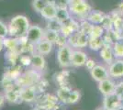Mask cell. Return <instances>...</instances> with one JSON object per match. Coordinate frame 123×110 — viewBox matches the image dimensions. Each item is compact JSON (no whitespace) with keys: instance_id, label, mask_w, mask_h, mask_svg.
<instances>
[{"instance_id":"b9f144b4","label":"cell","mask_w":123,"mask_h":110,"mask_svg":"<svg viewBox=\"0 0 123 110\" xmlns=\"http://www.w3.org/2000/svg\"><path fill=\"white\" fill-rule=\"evenodd\" d=\"M5 101H6L5 96L0 94V107H2V106L4 105V104H5Z\"/></svg>"},{"instance_id":"5bb4252c","label":"cell","mask_w":123,"mask_h":110,"mask_svg":"<svg viewBox=\"0 0 123 110\" xmlns=\"http://www.w3.org/2000/svg\"><path fill=\"white\" fill-rule=\"evenodd\" d=\"M53 45L54 44H52L51 42L43 39L35 45V52L41 54V55H48L52 51Z\"/></svg>"},{"instance_id":"cb8c5ba5","label":"cell","mask_w":123,"mask_h":110,"mask_svg":"<svg viewBox=\"0 0 123 110\" xmlns=\"http://www.w3.org/2000/svg\"><path fill=\"white\" fill-rule=\"evenodd\" d=\"M19 57H20V53L18 52H13V51H7L5 54L6 60L11 63L12 65H15L16 63L18 61H19Z\"/></svg>"},{"instance_id":"4fadbf2b","label":"cell","mask_w":123,"mask_h":110,"mask_svg":"<svg viewBox=\"0 0 123 110\" xmlns=\"http://www.w3.org/2000/svg\"><path fill=\"white\" fill-rule=\"evenodd\" d=\"M99 55L103 61L107 64H110L111 63L114 62V52H113V48L112 45H108V44H104L102 49L99 51Z\"/></svg>"},{"instance_id":"e575fe53","label":"cell","mask_w":123,"mask_h":110,"mask_svg":"<svg viewBox=\"0 0 123 110\" xmlns=\"http://www.w3.org/2000/svg\"><path fill=\"white\" fill-rule=\"evenodd\" d=\"M55 44H56L59 48L62 47V46H64V45H67V44H68V38H67L66 36H64L63 34H62L61 32H59Z\"/></svg>"},{"instance_id":"9c48e42d","label":"cell","mask_w":123,"mask_h":110,"mask_svg":"<svg viewBox=\"0 0 123 110\" xmlns=\"http://www.w3.org/2000/svg\"><path fill=\"white\" fill-rule=\"evenodd\" d=\"M91 76L92 78L96 81V82H101L105 79L109 78V73H108V70L105 66H103L101 64H97L94 68L90 71Z\"/></svg>"},{"instance_id":"d4e9b609","label":"cell","mask_w":123,"mask_h":110,"mask_svg":"<svg viewBox=\"0 0 123 110\" xmlns=\"http://www.w3.org/2000/svg\"><path fill=\"white\" fill-rule=\"evenodd\" d=\"M112 18L113 29L123 34V18L120 16L117 15V14H116V16H112Z\"/></svg>"},{"instance_id":"5b68a950","label":"cell","mask_w":123,"mask_h":110,"mask_svg":"<svg viewBox=\"0 0 123 110\" xmlns=\"http://www.w3.org/2000/svg\"><path fill=\"white\" fill-rule=\"evenodd\" d=\"M43 36H44V29L37 25H31L26 34L28 41L34 45H36L38 42L43 40Z\"/></svg>"},{"instance_id":"44dd1931","label":"cell","mask_w":123,"mask_h":110,"mask_svg":"<svg viewBox=\"0 0 123 110\" xmlns=\"http://www.w3.org/2000/svg\"><path fill=\"white\" fill-rule=\"evenodd\" d=\"M113 52L116 59H123V41H117L113 43Z\"/></svg>"},{"instance_id":"8fae6325","label":"cell","mask_w":123,"mask_h":110,"mask_svg":"<svg viewBox=\"0 0 123 110\" xmlns=\"http://www.w3.org/2000/svg\"><path fill=\"white\" fill-rule=\"evenodd\" d=\"M115 88H116V84L110 77L98 83V89L104 96L113 94L115 92Z\"/></svg>"},{"instance_id":"52a82bcc","label":"cell","mask_w":123,"mask_h":110,"mask_svg":"<svg viewBox=\"0 0 123 110\" xmlns=\"http://www.w3.org/2000/svg\"><path fill=\"white\" fill-rule=\"evenodd\" d=\"M121 105H122L121 99L115 93L104 96L103 107L106 110H116Z\"/></svg>"},{"instance_id":"e0dca14e","label":"cell","mask_w":123,"mask_h":110,"mask_svg":"<svg viewBox=\"0 0 123 110\" xmlns=\"http://www.w3.org/2000/svg\"><path fill=\"white\" fill-rule=\"evenodd\" d=\"M4 96H5L6 101L10 104H19L22 102L20 99V95H19V91L16 90L15 88L6 90Z\"/></svg>"},{"instance_id":"9a60e30c","label":"cell","mask_w":123,"mask_h":110,"mask_svg":"<svg viewBox=\"0 0 123 110\" xmlns=\"http://www.w3.org/2000/svg\"><path fill=\"white\" fill-rule=\"evenodd\" d=\"M57 7L53 3H48L44 8L41 11V15L46 20H51L53 18H56Z\"/></svg>"},{"instance_id":"74e56055","label":"cell","mask_w":123,"mask_h":110,"mask_svg":"<svg viewBox=\"0 0 123 110\" xmlns=\"http://www.w3.org/2000/svg\"><path fill=\"white\" fill-rule=\"evenodd\" d=\"M52 3L57 7V9L68 8V0H53Z\"/></svg>"},{"instance_id":"4dcf8cb0","label":"cell","mask_w":123,"mask_h":110,"mask_svg":"<svg viewBox=\"0 0 123 110\" xmlns=\"http://www.w3.org/2000/svg\"><path fill=\"white\" fill-rule=\"evenodd\" d=\"M58 34L59 32L56 31H52V30H50V29H47L44 30V36H43V39L46 40L48 41L51 42L52 44H55L57 40V37H58Z\"/></svg>"},{"instance_id":"f546056e","label":"cell","mask_w":123,"mask_h":110,"mask_svg":"<svg viewBox=\"0 0 123 110\" xmlns=\"http://www.w3.org/2000/svg\"><path fill=\"white\" fill-rule=\"evenodd\" d=\"M1 85L4 88V90H9L14 88L15 85V81L12 80L11 78H9L8 76H6V74H4V77L1 80Z\"/></svg>"},{"instance_id":"ba28073f","label":"cell","mask_w":123,"mask_h":110,"mask_svg":"<svg viewBox=\"0 0 123 110\" xmlns=\"http://www.w3.org/2000/svg\"><path fill=\"white\" fill-rule=\"evenodd\" d=\"M109 76L114 79H118L123 77V59L114 60L108 66Z\"/></svg>"},{"instance_id":"1f68e13d","label":"cell","mask_w":123,"mask_h":110,"mask_svg":"<svg viewBox=\"0 0 123 110\" xmlns=\"http://www.w3.org/2000/svg\"><path fill=\"white\" fill-rule=\"evenodd\" d=\"M80 98H81V93H80L78 90L71 91L70 95H69L68 100H67V104H69V105L76 104L77 102L80 100Z\"/></svg>"},{"instance_id":"8d00e7d4","label":"cell","mask_w":123,"mask_h":110,"mask_svg":"<svg viewBox=\"0 0 123 110\" xmlns=\"http://www.w3.org/2000/svg\"><path fill=\"white\" fill-rule=\"evenodd\" d=\"M8 36V26L5 22L0 20V38L4 39Z\"/></svg>"},{"instance_id":"f1b7e54d","label":"cell","mask_w":123,"mask_h":110,"mask_svg":"<svg viewBox=\"0 0 123 110\" xmlns=\"http://www.w3.org/2000/svg\"><path fill=\"white\" fill-rule=\"evenodd\" d=\"M69 17H71V14H70V12L68 10V8H65V9H57L56 18L60 22L63 23Z\"/></svg>"},{"instance_id":"ac0fdd59","label":"cell","mask_w":123,"mask_h":110,"mask_svg":"<svg viewBox=\"0 0 123 110\" xmlns=\"http://www.w3.org/2000/svg\"><path fill=\"white\" fill-rule=\"evenodd\" d=\"M4 46L7 49V51H13V52H19L20 43H19L18 39H17V38H13L10 36L4 38Z\"/></svg>"},{"instance_id":"7a4b0ae2","label":"cell","mask_w":123,"mask_h":110,"mask_svg":"<svg viewBox=\"0 0 123 110\" xmlns=\"http://www.w3.org/2000/svg\"><path fill=\"white\" fill-rule=\"evenodd\" d=\"M68 10L74 18L81 21L86 19L92 7L86 0H68Z\"/></svg>"},{"instance_id":"4316f807","label":"cell","mask_w":123,"mask_h":110,"mask_svg":"<svg viewBox=\"0 0 123 110\" xmlns=\"http://www.w3.org/2000/svg\"><path fill=\"white\" fill-rule=\"evenodd\" d=\"M88 42H89V36L79 30L77 38V48L86 47L88 46Z\"/></svg>"},{"instance_id":"7402d4cb","label":"cell","mask_w":123,"mask_h":110,"mask_svg":"<svg viewBox=\"0 0 123 110\" xmlns=\"http://www.w3.org/2000/svg\"><path fill=\"white\" fill-rule=\"evenodd\" d=\"M88 46L89 48L95 51V52H99L102 47L104 46V41H103L102 38H97V39H89L88 42Z\"/></svg>"},{"instance_id":"83f0119b","label":"cell","mask_w":123,"mask_h":110,"mask_svg":"<svg viewBox=\"0 0 123 110\" xmlns=\"http://www.w3.org/2000/svg\"><path fill=\"white\" fill-rule=\"evenodd\" d=\"M93 24L90 23L87 19H84V20L80 21V26H79V30L85 34H86L89 36L90 34V31L92 29Z\"/></svg>"},{"instance_id":"2e32d148","label":"cell","mask_w":123,"mask_h":110,"mask_svg":"<svg viewBox=\"0 0 123 110\" xmlns=\"http://www.w3.org/2000/svg\"><path fill=\"white\" fill-rule=\"evenodd\" d=\"M106 17V14L99 10H91L87 16V20L93 25H101L104 18Z\"/></svg>"},{"instance_id":"277c9868","label":"cell","mask_w":123,"mask_h":110,"mask_svg":"<svg viewBox=\"0 0 123 110\" xmlns=\"http://www.w3.org/2000/svg\"><path fill=\"white\" fill-rule=\"evenodd\" d=\"M73 48L68 44L60 47L57 51V62L62 68H67L71 66Z\"/></svg>"},{"instance_id":"ffe728a7","label":"cell","mask_w":123,"mask_h":110,"mask_svg":"<svg viewBox=\"0 0 123 110\" xmlns=\"http://www.w3.org/2000/svg\"><path fill=\"white\" fill-rule=\"evenodd\" d=\"M6 76H8L12 80L16 81L21 75V68L18 65H12L10 68L7 69V71L5 73Z\"/></svg>"},{"instance_id":"3957f363","label":"cell","mask_w":123,"mask_h":110,"mask_svg":"<svg viewBox=\"0 0 123 110\" xmlns=\"http://www.w3.org/2000/svg\"><path fill=\"white\" fill-rule=\"evenodd\" d=\"M41 78V75L38 73L37 70H31L29 72H26L25 73L21 74L18 78L15 81L16 85L20 87L25 86H34V84L39 82Z\"/></svg>"},{"instance_id":"7bdbcfd3","label":"cell","mask_w":123,"mask_h":110,"mask_svg":"<svg viewBox=\"0 0 123 110\" xmlns=\"http://www.w3.org/2000/svg\"><path fill=\"white\" fill-rule=\"evenodd\" d=\"M5 48L4 46V39H2V38H0V52H2V50Z\"/></svg>"},{"instance_id":"603a6c76","label":"cell","mask_w":123,"mask_h":110,"mask_svg":"<svg viewBox=\"0 0 123 110\" xmlns=\"http://www.w3.org/2000/svg\"><path fill=\"white\" fill-rule=\"evenodd\" d=\"M104 34H105V29L101 25H93L92 29L89 34V39L102 38Z\"/></svg>"},{"instance_id":"7dc6e473","label":"cell","mask_w":123,"mask_h":110,"mask_svg":"<svg viewBox=\"0 0 123 110\" xmlns=\"http://www.w3.org/2000/svg\"><path fill=\"white\" fill-rule=\"evenodd\" d=\"M121 102H122V105H123V100H122V101H121Z\"/></svg>"},{"instance_id":"484cf974","label":"cell","mask_w":123,"mask_h":110,"mask_svg":"<svg viewBox=\"0 0 123 110\" xmlns=\"http://www.w3.org/2000/svg\"><path fill=\"white\" fill-rule=\"evenodd\" d=\"M62 22L58 20L57 18H53V19H51V20H48L47 22V29H50V30H52V31H56V32H60L62 29Z\"/></svg>"},{"instance_id":"d6986e66","label":"cell","mask_w":123,"mask_h":110,"mask_svg":"<svg viewBox=\"0 0 123 110\" xmlns=\"http://www.w3.org/2000/svg\"><path fill=\"white\" fill-rule=\"evenodd\" d=\"M71 91L72 90L66 87V86L60 87L59 89L57 90V98H58V100L61 101L62 103H63V104H67V100H68V97L70 95Z\"/></svg>"},{"instance_id":"f6af8a7d","label":"cell","mask_w":123,"mask_h":110,"mask_svg":"<svg viewBox=\"0 0 123 110\" xmlns=\"http://www.w3.org/2000/svg\"><path fill=\"white\" fill-rule=\"evenodd\" d=\"M116 110H123V105H119V106H118V108H117Z\"/></svg>"},{"instance_id":"d590c367","label":"cell","mask_w":123,"mask_h":110,"mask_svg":"<svg viewBox=\"0 0 123 110\" xmlns=\"http://www.w3.org/2000/svg\"><path fill=\"white\" fill-rule=\"evenodd\" d=\"M79 31V30H78ZM78 31L73 33L71 36L68 37V45L72 48H77V38H78Z\"/></svg>"},{"instance_id":"d6a6232c","label":"cell","mask_w":123,"mask_h":110,"mask_svg":"<svg viewBox=\"0 0 123 110\" xmlns=\"http://www.w3.org/2000/svg\"><path fill=\"white\" fill-rule=\"evenodd\" d=\"M101 26L104 28L106 31H109L113 29V18L111 15H106L103 22L101 23Z\"/></svg>"},{"instance_id":"ab89813d","label":"cell","mask_w":123,"mask_h":110,"mask_svg":"<svg viewBox=\"0 0 123 110\" xmlns=\"http://www.w3.org/2000/svg\"><path fill=\"white\" fill-rule=\"evenodd\" d=\"M115 94H117L118 96H119V98L123 100V81L119 82L118 84H116V88H115Z\"/></svg>"},{"instance_id":"60d3db41","label":"cell","mask_w":123,"mask_h":110,"mask_svg":"<svg viewBox=\"0 0 123 110\" xmlns=\"http://www.w3.org/2000/svg\"><path fill=\"white\" fill-rule=\"evenodd\" d=\"M96 65H97L96 62H95L94 60H91V59H87L86 63V64H85V66H86L87 70H89V71H91Z\"/></svg>"},{"instance_id":"8992f818","label":"cell","mask_w":123,"mask_h":110,"mask_svg":"<svg viewBox=\"0 0 123 110\" xmlns=\"http://www.w3.org/2000/svg\"><path fill=\"white\" fill-rule=\"evenodd\" d=\"M19 95L22 102L32 103L37 98V91L35 86H25L19 88Z\"/></svg>"},{"instance_id":"bcb514c9","label":"cell","mask_w":123,"mask_h":110,"mask_svg":"<svg viewBox=\"0 0 123 110\" xmlns=\"http://www.w3.org/2000/svg\"><path fill=\"white\" fill-rule=\"evenodd\" d=\"M121 40H122V41H123V34H122V39H121Z\"/></svg>"},{"instance_id":"7c38bea8","label":"cell","mask_w":123,"mask_h":110,"mask_svg":"<svg viewBox=\"0 0 123 110\" xmlns=\"http://www.w3.org/2000/svg\"><path fill=\"white\" fill-rule=\"evenodd\" d=\"M31 66L34 70L37 71H42L46 67V61L43 57V55H41L40 53L35 52L32 53L31 55Z\"/></svg>"},{"instance_id":"f35d334b","label":"cell","mask_w":123,"mask_h":110,"mask_svg":"<svg viewBox=\"0 0 123 110\" xmlns=\"http://www.w3.org/2000/svg\"><path fill=\"white\" fill-rule=\"evenodd\" d=\"M19 63L23 66H29L31 64V55H27V54H20L19 57Z\"/></svg>"},{"instance_id":"ee69618b","label":"cell","mask_w":123,"mask_h":110,"mask_svg":"<svg viewBox=\"0 0 123 110\" xmlns=\"http://www.w3.org/2000/svg\"><path fill=\"white\" fill-rule=\"evenodd\" d=\"M32 110H45V109H43L41 107H34V108H32Z\"/></svg>"},{"instance_id":"836d02e7","label":"cell","mask_w":123,"mask_h":110,"mask_svg":"<svg viewBox=\"0 0 123 110\" xmlns=\"http://www.w3.org/2000/svg\"><path fill=\"white\" fill-rule=\"evenodd\" d=\"M48 4V1L47 0H33L32 2V6L34 8V10L38 12V13H41V11L44 8V6Z\"/></svg>"},{"instance_id":"30bf717a","label":"cell","mask_w":123,"mask_h":110,"mask_svg":"<svg viewBox=\"0 0 123 110\" xmlns=\"http://www.w3.org/2000/svg\"><path fill=\"white\" fill-rule=\"evenodd\" d=\"M87 55L86 52L80 50H73L71 66L74 67H82L87 61Z\"/></svg>"},{"instance_id":"6da1fadb","label":"cell","mask_w":123,"mask_h":110,"mask_svg":"<svg viewBox=\"0 0 123 110\" xmlns=\"http://www.w3.org/2000/svg\"><path fill=\"white\" fill-rule=\"evenodd\" d=\"M7 26L8 36L18 39L26 36L31 25L27 17L23 15H17L11 18Z\"/></svg>"}]
</instances>
